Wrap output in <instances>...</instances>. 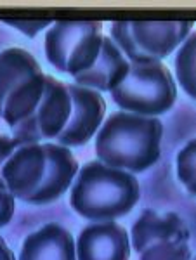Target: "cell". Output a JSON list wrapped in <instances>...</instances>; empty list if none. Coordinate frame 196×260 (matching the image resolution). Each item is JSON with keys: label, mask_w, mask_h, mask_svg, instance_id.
Masks as SVG:
<instances>
[{"label": "cell", "mask_w": 196, "mask_h": 260, "mask_svg": "<svg viewBox=\"0 0 196 260\" xmlns=\"http://www.w3.org/2000/svg\"><path fill=\"white\" fill-rule=\"evenodd\" d=\"M19 146H21V142L16 139V137L2 136V134H0V189H6V184H4V179H2L4 165H6V161L9 160L11 154L14 153Z\"/></svg>", "instance_id": "20"}, {"label": "cell", "mask_w": 196, "mask_h": 260, "mask_svg": "<svg viewBox=\"0 0 196 260\" xmlns=\"http://www.w3.org/2000/svg\"><path fill=\"white\" fill-rule=\"evenodd\" d=\"M18 260H77L72 233L56 222L45 224L24 238Z\"/></svg>", "instance_id": "13"}, {"label": "cell", "mask_w": 196, "mask_h": 260, "mask_svg": "<svg viewBox=\"0 0 196 260\" xmlns=\"http://www.w3.org/2000/svg\"><path fill=\"white\" fill-rule=\"evenodd\" d=\"M0 260H16V255L12 253V250L2 236H0Z\"/></svg>", "instance_id": "22"}, {"label": "cell", "mask_w": 196, "mask_h": 260, "mask_svg": "<svg viewBox=\"0 0 196 260\" xmlns=\"http://www.w3.org/2000/svg\"><path fill=\"white\" fill-rule=\"evenodd\" d=\"M164 125L155 116L116 111L95 136L99 161L113 169L139 174L160 160Z\"/></svg>", "instance_id": "1"}, {"label": "cell", "mask_w": 196, "mask_h": 260, "mask_svg": "<svg viewBox=\"0 0 196 260\" xmlns=\"http://www.w3.org/2000/svg\"><path fill=\"white\" fill-rule=\"evenodd\" d=\"M193 31V21H113L111 40L128 62L161 61Z\"/></svg>", "instance_id": "5"}, {"label": "cell", "mask_w": 196, "mask_h": 260, "mask_svg": "<svg viewBox=\"0 0 196 260\" xmlns=\"http://www.w3.org/2000/svg\"><path fill=\"white\" fill-rule=\"evenodd\" d=\"M130 62L116 47L111 37H103V45L99 56L87 71L77 75L75 83L97 92H111L128 73Z\"/></svg>", "instance_id": "12"}, {"label": "cell", "mask_w": 196, "mask_h": 260, "mask_svg": "<svg viewBox=\"0 0 196 260\" xmlns=\"http://www.w3.org/2000/svg\"><path fill=\"white\" fill-rule=\"evenodd\" d=\"M139 260H191V248L182 241H164L141 251Z\"/></svg>", "instance_id": "17"}, {"label": "cell", "mask_w": 196, "mask_h": 260, "mask_svg": "<svg viewBox=\"0 0 196 260\" xmlns=\"http://www.w3.org/2000/svg\"><path fill=\"white\" fill-rule=\"evenodd\" d=\"M99 21L56 19L45 33V56L61 73H83L94 64L103 45Z\"/></svg>", "instance_id": "4"}, {"label": "cell", "mask_w": 196, "mask_h": 260, "mask_svg": "<svg viewBox=\"0 0 196 260\" xmlns=\"http://www.w3.org/2000/svg\"><path fill=\"white\" fill-rule=\"evenodd\" d=\"M44 90H45V75L42 71V73L35 75V77L24 80L6 99L0 118L9 125L11 130L18 127L19 123H23L24 120H28L35 113L42 101V95H44Z\"/></svg>", "instance_id": "15"}, {"label": "cell", "mask_w": 196, "mask_h": 260, "mask_svg": "<svg viewBox=\"0 0 196 260\" xmlns=\"http://www.w3.org/2000/svg\"><path fill=\"white\" fill-rule=\"evenodd\" d=\"M196 141L191 139L177 154V177L189 194L196 192Z\"/></svg>", "instance_id": "18"}, {"label": "cell", "mask_w": 196, "mask_h": 260, "mask_svg": "<svg viewBox=\"0 0 196 260\" xmlns=\"http://www.w3.org/2000/svg\"><path fill=\"white\" fill-rule=\"evenodd\" d=\"M45 149L44 144H21L2 169V179L6 189L14 198L28 201L39 189L45 174Z\"/></svg>", "instance_id": "8"}, {"label": "cell", "mask_w": 196, "mask_h": 260, "mask_svg": "<svg viewBox=\"0 0 196 260\" xmlns=\"http://www.w3.org/2000/svg\"><path fill=\"white\" fill-rule=\"evenodd\" d=\"M4 23L11 24L12 28H18L28 37H35L37 33L44 28H47L49 24H52V19H11V18H4Z\"/></svg>", "instance_id": "19"}, {"label": "cell", "mask_w": 196, "mask_h": 260, "mask_svg": "<svg viewBox=\"0 0 196 260\" xmlns=\"http://www.w3.org/2000/svg\"><path fill=\"white\" fill-rule=\"evenodd\" d=\"M42 73L39 61L26 49L11 47L0 52V116L6 99L28 78Z\"/></svg>", "instance_id": "14"}, {"label": "cell", "mask_w": 196, "mask_h": 260, "mask_svg": "<svg viewBox=\"0 0 196 260\" xmlns=\"http://www.w3.org/2000/svg\"><path fill=\"white\" fill-rule=\"evenodd\" d=\"M191 233L186 220L174 212L158 213L153 210H143L139 219L130 229V248L136 253L144 251L148 246L164 241L189 243Z\"/></svg>", "instance_id": "11"}, {"label": "cell", "mask_w": 196, "mask_h": 260, "mask_svg": "<svg viewBox=\"0 0 196 260\" xmlns=\"http://www.w3.org/2000/svg\"><path fill=\"white\" fill-rule=\"evenodd\" d=\"M75 248L77 260H128L132 251L127 229L115 220L83 228Z\"/></svg>", "instance_id": "9"}, {"label": "cell", "mask_w": 196, "mask_h": 260, "mask_svg": "<svg viewBox=\"0 0 196 260\" xmlns=\"http://www.w3.org/2000/svg\"><path fill=\"white\" fill-rule=\"evenodd\" d=\"M110 94L123 111L156 118L174 106L177 87L161 61L130 62L128 73Z\"/></svg>", "instance_id": "3"}, {"label": "cell", "mask_w": 196, "mask_h": 260, "mask_svg": "<svg viewBox=\"0 0 196 260\" xmlns=\"http://www.w3.org/2000/svg\"><path fill=\"white\" fill-rule=\"evenodd\" d=\"M194 45H196V33L191 31L186 40L179 45L176 54V77L181 87L186 90L189 98H196L194 89Z\"/></svg>", "instance_id": "16"}, {"label": "cell", "mask_w": 196, "mask_h": 260, "mask_svg": "<svg viewBox=\"0 0 196 260\" xmlns=\"http://www.w3.org/2000/svg\"><path fill=\"white\" fill-rule=\"evenodd\" d=\"M14 208H16L14 196L9 191L0 189V229L11 222L12 215H14Z\"/></svg>", "instance_id": "21"}, {"label": "cell", "mask_w": 196, "mask_h": 260, "mask_svg": "<svg viewBox=\"0 0 196 260\" xmlns=\"http://www.w3.org/2000/svg\"><path fill=\"white\" fill-rule=\"evenodd\" d=\"M66 89L72 98V115L56 139L61 146L77 148L89 142L101 127L106 113V101L97 90L80 87L77 83H70Z\"/></svg>", "instance_id": "7"}, {"label": "cell", "mask_w": 196, "mask_h": 260, "mask_svg": "<svg viewBox=\"0 0 196 260\" xmlns=\"http://www.w3.org/2000/svg\"><path fill=\"white\" fill-rule=\"evenodd\" d=\"M44 149L45 158H47L44 179H42L39 189L26 201L30 205H37V207L49 205L61 198L78 174V161L70 148L52 144V142H44Z\"/></svg>", "instance_id": "10"}, {"label": "cell", "mask_w": 196, "mask_h": 260, "mask_svg": "<svg viewBox=\"0 0 196 260\" xmlns=\"http://www.w3.org/2000/svg\"><path fill=\"white\" fill-rule=\"evenodd\" d=\"M141 198L134 174L101 161H89L78 170L70 194V205L87 220L108 222L127 215Z\"/></svg>", "instance_id": "2"}, {"label": "cell", "mask_w": 196, "mask_h": 260, "mask_svg": "<svg viewBox=\"0 0 196 260\" xmlns=\"http://www.w3.org/2000/svg\"><path fill=\"white\" fill-rule=\"evenodd\" d=\"M72 115V98L66 83L52 75H45V90L35 113L18 127L12 128V137L21 144H39L42 139H56L68 123Z\"/></svg>", "instance_id": "6"}]
</instances>
